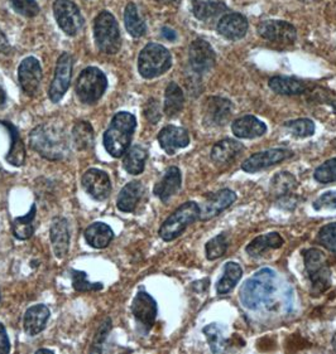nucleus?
Masks as SVG:
<instances>
[{
    "label": "nucleus",
    "mask_w": 336,
    "mask_h": 354,
    "mask_svg": "<svg viewBox=\"0 0 336 354\" xmlns=\"http://www.w3.org/2000/svg\"><path fill=\"white\" fill-rule=\"evenodd\" d=\"M144 187L141 182H130L123 188L118 197V209L122 212H134L136 205L143 196Z\"/></svg>",
    "instance_id": "28"
},
{
    "label": "nucleus",
    "mask_w": 336,
    "mask_h": 354,
    "mask_svg": "<svg viewBox=\"0 0 336 354\" xmlns=\"http://www.w3.org/2000/svg\"><path fill=\"white\" fill-rule=\"evenodd\" d=\"M229 246V241L227 234H220L213 237L208 243L205 245V254L209 261H214L225 255L227 250Z\"/></svg>",
    "instance_id": "40"
},
{
    "label": "nucleus",
    "mask_w": 336,
    "mask_h": 354,
    "mask_svg": "<svg viewBox=\"0 0 336 354\" xmlns=\"http://www.w3.org/2000/svg\"><path fill=\"white\" fill-rule=\"evenodd\" d=\"M107 88V78L96 67H87L80 73L76 82V95L82 104L93 105L103 97Z\"/></svg>",
    "instance_id": "8"
},
{
    "label": "nucleus",
    "mask_w": 336,
    "mask_h": 354,
    "mask_svg": "<svg viewBox=\"0 0 336 354\" xmlns=\"http://www.w3.org/2000/svg\"><path fill=\"white\" fill-rule=\"evenodd\" d=\"M72 75V57L70 53H62L58 58V66H56V71H55V77L51 84L50 96L52 102H60L64 93H67L69 86L71 82Z\"/></svg>",
    "instance_id": "15"
},
{
    "label": "nucleus",
    "mask_w": 336,
    "mask_h": 354,
    "mask_svg": "<svg viewBox=\"0 0 336 354\" xmlns=\"http://www.w3.org/2000/svg\"><path fill=\"white\" fill-rule=\"evenodd\" d=\"M244 145L242 142L234 139H224L222 142H216L211 149V160L215 164L224 165L236 159V156L243 153Z\"/></svg>",
    "instance_id": "26"
},
{
    "label": "nucleus",
    "mask_w": 336,
    "mask_h": 354,
    "mask_svg": "<svg viewBox=\"0 0 336 354\" xmlns=\"http://www.w3.org/2000/svg\"><path fill=\"white\" fill-rule=\"evenodd\" d=\"M184 105H185V95L182 88L176 82H171L166 88L163 111L168 118H175L182 111Z\"/></svg>",
    "instance_id": "33"
},
{
    "label": "nucleus",
    "mask_w": 336,
    "mask_h": 354,
    "mask_svg": "<svg viewBox=\"0 0 336 354\" xmlns=\"http://www.w3.org/2000/svg\"><path fill=\"white\" fill-rule=\"evenodd\" d=\"M182 185V174L177 167H171L166 170L165 176L154 185L153 193L154 196L161 199L163 203L177 194Z\"/></svg>",
    "instance_id": "22"
},
{
    "label": "nucleus",
    "mask_w": 336,
    "mask_h": 354,
    "mask_svg": "<svg viewBox=\"0 0 336 354\" xmlns=\"http://www.w3.org/2000/svg\"><path fill=\"white\" fill-rule=\"evenodd\" d=\"M1 124L8 129L10 140H12V145L7 156V162L12 164L13 167H21L26 160V149H24V144L21 142L19 131L13 124L8 121H1Z\"/></svg>",
    "instance_id": "32"
},
{
    "label": "nucleus",
    "mask_w": 336,
    "mask_h": 354,
    "mask_svg": "<svg viewBox=\"0 0 336 354\" xmlns=\"http://www.w3.org/2000/svg\"><path fill=\"white\" fill-rule=\"evenodd\" d=\"M29 145L39 156L47 160L58 162L69 156L70 144L64 129L43 124L32 130L29 135Z\"/></svg>",
    "instance_id": "2"
},
{
    "label": "nucleus",
    "mask_w": 336,
    "mask_h": 354,
    "mask_svg": "<svg viewBox=\"0 0 336 354\" xmlns=\"http://www.w3.org/2000/svg\"><path fill=\"white\" fill-rule=\"evenodd\" d=\"M6 100H7V96H6V93L3 91V88L0 87V106L1 105H4V102H6Z\"/></svg>",
    "instance_id": "53"
},
{
    "label": "nucleus",
    "mask_w": 336,
    "mask_h": 354,
    "mask_svg": "<svg viewBox=\"0 0 336 354\" xmlns=\"http://www.w3.org/2000/svg\"><path fill=\"white\" fill-rule=\"evenodd\" d=\"M200 218V205L196 202H186L172 213L159 228V236L166 242L173 241L185 232L187 227Z\"/></svg>",
    "instance_id": "6"
},
{
    "label": "nucleus",
    "mask_w": 336,
    "mask_h": 354,
    "mask_svg": "<svg viewBox=\"0 0 336 354\" xmlns=\"http://www.w3.org/2000/svg\"><path fill=\"white\" fill-rule=\"evenodd\" d=\"M248 21L240 13H229L224 15L218 23V33L228 41H239L248 32Z\"/></svg>",
    "instance_id": "19"
},
{
    "label": "nucleus",
    "mask_w": 336,
    "mask_h": 354,
    "mask_svg": "<svg viewBox=\"0 0 336 354\" xmlns=\"http://www.w3.org/2000/svg\"><path fill=\"white\" fill-rule=\"evenodd\" d=\"M316 211L322 209H336V191H328L322 193L314 202Z\"/></svg>",
    "instance_id": "46"
},
{
    "label": "nucleus",
    "mask_w": 336,
    "mask_h": 354,
    "mask_svg": "<svg viewBox=\"0 0 336 354\" xmlns=\"http://www.w3.org/2000/svg\"><path fill=\"white\" fill-rule=\"evenodd\" d=\"M53 13L58 27L67 36H76L84 27V18L79 8L70 0H56L53 4Z\"/></svg>",
    "instance_id": "9"
},
{
    "label": "nucleus",
    "mask_w": 336,
    "mask_h": 354,
    "mask_svg": "<svg viewBox=\"0 0 336 354\" xmlns=\"http://www.w3.org/2000/svg\"><path fill=\"white\" fill-rule=\"evenodd\" d=\"M9 352H10V340L8 337L6 328L0 323V353H9Z\"/></svg>",
    "instance_id": "48"
},
{
    "label": "nucleus",
    "mask_w": 336,
    "mask_h": 354,
    "mask_svg": "<svg viewBox=\"0 0 336 354\" xmlns=\"http://www.w3.org/2000/svg\"><path fill=\"white\" fill-rule=\"evenodd\" d=\"M112 328V320L107 319V322L101 326L100 332L96 335V339H95V346H100V343H103L104 338H107V333Z\"/></svg>",
    "instance_id": "49"
},
{
    "label": "nucleus",
    "mask_w": 336,
    "mask_h": 354,
    "mask_svg": "<svg viewBox=\"0 0 336 354\" xmlns=\"http://www.w3.org/2000/svg\"><path fill=\"white\" fill-rule=\"evenodd\" d=\"M136 128V116L133 113L127 111L116 113L104 134V147L107 153L113 158L124 156L130 147Z\"/></svg>",
    "instance_id": "3"
},
{
    "label": "nucleus",
    "mask_w": 336,
    "mask_h": 354,
    "mask_svg": "<svg viewBox=\"0 0 336 354\" xmlns=\"http://www.w3.org/2000/svg\"><path fill=\"white\" fill-rule=\"evenodd\" d=\"M314 179L321 185H329L336 182V158L326 160L317 167L314 173Z\"/></svg>",
    "instance_id": "43"
},
{
    "label": "nucleus",
    "mask_w": 336,
    "mask_h": 354,
    "mask_svg": "<svg viewBox=\"0 0 336 354\" xmlns=\"http://www.w3.org/2000/svg\"><path fill=\"white\" fill-rule=\"evenodd\" d=\"M243 277V269L238 262L229 261L224 266V272L216 283L218 295H225L236 288V283Z\"/></svg>",
    "instance_id": "31"
},
{
    "label": "nucleus",
    "mask_w": 336,
    "mask_h": 354,
    "mask_svg": "<svg viewBox=\"0 0 336 354\" xmlns=\"http://www.w3.org/2000/svg\"><path fill=\"white\" fill-rule=\"evenodd\" d=\"M303 260L312 294L320 295L329 290L331 286V270L328 259L321 250L308 248L303 252Z\"/></svg>",
    "instance_id": "4"
},
{
    "label": "nucleus",
    "mask_w": 336,
    "mask_h": 354,
    "mask_svg": "<svg viewBox=\"0 0 336 354\" xmlns=\"http://www.w3.org/2000/svg\"><path fill=\"white\" fill-rule=\"evenodd\" d=\"M285 240L278 232H269V234H260L256 237L254 240L249 242V245L245 248V252L248 255L257 259L260 256L265 255L269 250H277L283 246Z\"/></svg>",
    "instance_id": "25"
},
{
    "label": "nucleus",
    "mask_w": 336,
    "mask_h": 354,
    "mask_svg": "<svg viewBox=\"0 0 336 354\" xmlns=\"http://www.w3.org/2000/svg\"><path fill=\"white\" fill-rule=\"evenodd\" d=\"M316 240L322 248L329 250L333 254H336V222L321 227Z\"/></svg>",
    "instance_id": "44"
},
{
    "label": "nucleus",
    "mask_w": 336,
    "mask_h": 354,
    "mask_svg": "<svg viewBox=\"0 0 336 354\" xmlns=\"http://www.w3.org/2000/svg\"><path fill=\"white\" fill-rule=\"evenodd\" d=\"M269 88L278 95H302L308 90V85L305 81H301L299 78L286 77V76H276L269 80L268 82Z\"/></svg>",
    "instance_id": "29"
},
{
    "label": "nucleus",
    "mask_w": 336,
    "mask_h": 354,
    "mask_svg": "<svg viewBox=\"0 0 336 354\" xmlns=\"http://www.w3.org/2000/svg\"><path fill=\"white\" fill-rule=\"evenodd\" d=\"M172 56L167 48L157 43H148L138 57V71L147 80L156 78L171 68Z\"/></svg>",
    "instance_id": "5"
},
{
    "label": "nucleus",
    "mask_w": 336,
    "mask_h": 354,
    "mask_svg": "<svg viewBox=\"0 0 336 354\" xmlns=\"http://www.w3.org/2000/svg\"><path fill=\"white\" fill-rule=\"evenodd\" d=\"M202 333L205 334L213 353H222L227 351L228 340L225 339L224 328L220 324H216V323L209 324L202 329Z\"/></svg>",
    "instance_id": "39"
},
{
    "label": "nucleus",
    "mask_w": 336,
    "mask_h": 354,
    "mask_svg": "<svg viewBox=\"0 0 336 354\" xmlns=\"http://www.w3.org/2000/svg\"><path fill=\"white\" fill-rule=\"evenodd\" d=\"M258 35L265 41L277 43L282 46L294 44L297 39L296 27L294 24L285 21L268 19V21H260L258 24Z\"/></svg>",
    "instance_id": "10"
},
{
    "label": "nucleus",
    "mask_w": 336,
    "mask_h": 354,
    "mask_svg": "<svg viewBox=\"0 0 336 354\" xmlns=\"http://www.w3.org/2000/svg\"><path fill=\"white\" fill-rule=\"evenodd\" d=\"M297 185L299 182L294 174H291L290 171H279L278 174L272 178L269 189L273 196H276L277 198H282L287 196H292Z\"/></svg>",
    "instance_id": "35"
},
{
    "label": "nucleus",
    "mask_w": 336,
    "mask_h": 354,
    "mask_svg": "<svg viewBox=\"0 0 336 354\" xmlns=\"http://www.w3.org/2000/svg\"><path fill=\"white\" fill-rule=\"evenodd\" d=\"M124 23H125V28L128 30L129 35L134 38L144 36L147 32V27L143 19L138 15V9L134 3H129L125 8V13H124Z\"/></svg>",
    "instance_id": "37"
},
{
    "label": "nucleus",
    "mask_w": 336,
    "mask_h": 354,
    "mask_svg": "<svg viewBox=\"0 0 336 354\" xmlns=\"http://www.w3.org/2000/svg\"><path fill=\"white\" fill-rule=\"evenodd\" d=\"M0 299H1V295H0Z\"/></svg>",
    "instance_id": "57"
},
{
    "label": "nucleus",
    "mask_w": 336,
    "mask_h": 354,
    "mask_svg": "<svg viewBox=\"0 0 336 354\" xmlns=\"http://www.w3.org/2000/svg\"><path fill=\"white\" fill-rule=\"evenodd\" d=\"M9 43H8L7 38L6 36L1 33V30H0V53H7L8 50H9Z\"/></svg>",
    "instance_id": "51"
},
{
    "label": "nucleus",
    "mask_w": 336,
    "mask_h": 354,
    "mask_svg": "<svg viewBox=\"0 0 336 354\" xmlns=\"http://www.w3.org/2000/svg\"><path fill=\"white\" fill-rule=\"evenodd\" d=\"M72 286L79 292H90V291H99L103 289V283H91L87 280V275L84 271L71 270Z\"/></svg>",
    "instance_id": "42"
},
{
    "label": "nucleus",
    "mask_w": 336,
    "mask_h": 354,
    "mask_svg": "<svg viewBox=\"0 0 336 354\" xmlns=\"http://www.w3.org/2000/svg\"><path fill=\"white\" fill-rule=\"evenodd\" d=\"M157 303L145 291H139L133 299L132 303V314L136 319L138 326L143 329L145 333H148L154 326L157 319Z\"/></svg>",
    "instance_id": "12"
},
{
    "label": "nucleus",
    "mask_w": 336,
    "mask_h": 354,
    "mask_svg": "<svg viewBox=\"0 0 336 354\" xmlns=\"http://www.w3.org/2000/svg\"><path fill=\"white\" fill-rule=\"evenodd\" d=\"M147 158H148L147 150L139 145H134V147L129 148L127 153L124 154L123 167L128 171L129 174L138 176V174L143 173Z\"/></svg>",
    "instance_id": "34"
},
{
    "label": "nucleus",
    "mask_w": 336,
    "mask_h": 354,
    "mask_svg": "<svg viewBox=\"0 0 336 354\" xmlns=\"http://www.w3.org/2000/svg\"><path fill=\"white\" fill-rule=\"evenodd\" d=\"M236 193L231 189H220L209 196L208 199L200 207V221H209L219 216L222 211L229 208L236 202Z\"/></svg>",
    "instance_id": "18"
},
{
    "label": "nucleus",
    "mask_w": 336,
    "mask_h": 354,
    "mask_svg": "<svg viewBox=\"0 0 336 354\" xmlns=\"http://www.w3.org/2000/svg\"><path fill=\"white\" fill-rule=\"evenodd\" d=\"M42 352H47V353H53L52 351H50V349H38L37 351V353H42Z\"/></svg>",
    "instance_id": "54"
},
{
    "label": "nucleus",
    "mask_w": 336,
    "mask_h": 354,
    "mask_svg": "<svg viewBox=\"0 0 336 354\" xmlns=\"http://www.w3.org/2000/svg\"><path fill=\"white\" fill-rule=\"evenodd\" d=\"M113 239V230L104 222H95L85 230L86 242L94 248H107Z\"/></svg>",
    "instance_id": "30"
},
{
    "label": "nucleus",
    "mask_w": 336,
    "mask_h": 354,
    "mask_svg": "<svg viewBox=\"0 0 336 354\" xmlns=\"http://www.w3.org/2000/svg\"><path fill=\"white\" fill-rule=\"evenodd\" d=\"M72 142L76 149L86 150L94 144V129L87 121H79L72 129Z\"/></svg>",
    "instance_id": "38"
},
{
    "label": "nucleus",
    "mask_w": 336,
    "mask_h": 354,
    "mask_svg": "<svg viewBox=\"0 0 336 354\" xmlns=\"http://www.w3.org/2000/svg\"><path fill=\"white\" fill-rule=\"evenodd\" d=\"M162 36L165 37L167 41H176V38H177V35H176V32L173 30V29L168 28V27H165V28H162Z\"/></svg>",
    "instance_id": "50"
},
{
    "label": "nucleus",
    "mask_w": 336,
    "mask_h": 354,
    "mask_svg": "<svg viewBox=\"0 0 336 354\" xmlns=\"http://www.w3.org/2000/svg\"><path fill=\"white\" fill-rule=\"evenodd\" d=\"M94 36L98 48L107 55L118 53L122 47L118 21L107 10H103L94 23Z\"/></svg>",
    "instance_id": "7"
},
{
    "label": "nucleus",
    "mask_w": 336,
    "mask_h": 354,
    "mask_svg": "<svg viewBox=\"0 0 336 354\" xmlns=\"http://www.w3.org/2000/svg\"><path fill=\"white\" fill-rule=\"evenodd\" d=\"M285 128L299 138H308L315 134V122L310 119H297V120L287 121Z\"/></svg>",
    "instance_id": "41"
},
{
    "label": "nucleus",
    "mask_w": 336,
    "mask_h": 354,
    "mask_svg": "<svg viewBox=\"0 0 336 354\" xmlns=\"http://www.w3.org/2000/svg\"><path fill=\"white\" fill-rule=\"evenodd\" d=\"M231 131L238 139H257L267 133V125L253 115H245L231 124Z\"/></svg>",
    "instance_id": "23"
},
{
    "label": "nucleus",
    "mask_w": 336,
    "mask_h": 354,
    "mask_svg": "<svg viewBox=\"0 0 336 354\" xmlns=\"http://www.w3.org/2000/svg\"><path fill=\"white\" fill-rule=\"evenodd\" d=\"M0 176H1V168H0Z\"/></svg>",
    "instance_id": "56"
},
{
    "label": "nucleus",
    "mask_w": 336,
    "mask_h": 354,
    "mask_svg": "<svg viewBox=\"0 0 336 354\" xmlns=\"http://www.w3.org/2000/svg\"><path fill=\"white\" fill-rule=\"evenodd\" d=\"M292 156H294V153L291 150L282 149V148L263 150V151H259V153L249 156L242 164V169L245 173L253 174V173H258L260 170H265L267 168H271L273 165L282 163L283 160L290 159Z\"/></svg>",
    "instance_id": "13"
},
{
    "label": "nucleus",
    "mask_w": 336,
    "mask_h": 354,
    "mask_svg": "<svg viewBox=\"0 0 336 354\" xmlns=\"http://www.w3.org/2000/svg\"><path fill=\"white\" fill-rule=\"evenodd\" d=\"M231 101L219 96H211L204 105V125L210 128H219L225 125L233 113Z\"/></svg>",
    "instance_id": "14"
},
{
    "label": "nucleus",
    "mask_w": 336,
    "mask_h": 354,
    "mask_svg": "<svg viewBox=\"0 0 336 354\" xmlns=\"http://www.w3.org/2000/svg\"><path fill=\"white\" fill-rule=\"evenodd\" d=\"M331 343H333V347H334V349L336 351V332L335 334H334V337H333V342H331Z\"/></svg>",
    "instance_id": "55"
},
{
    "label": "nucleus",
    "mask_w": 336,
    "mask_h": 354,
    "mask_svg": "<svg viewBox=\"0 0 336 354\" xmlns=\"http://www.w3.org/2000/svg\"><path fill=\"white\" fill-rule=\"evenodd\" d=\"M159 4H165V6H172V4H177L179 0H154Z\"/></svg>",
    "instance_id": "52"
},
{
    "label": "nucleus",
    "mask_w": 336,
    "mask_h": 354,
    "mask_svg": "<svg viewBox=\"0 0 336 354\" xmlns=\"http://www.w3.org/2000/svg\"><path fill=\"white\" fill-rule=\"evenodd\" d=\"M240 303L251 312L276 310L291 305L292 292L282 286L277 274L272 269H260L249 277L239 291Z\"/></svg>",
    "instance_id": "1"
},
{
    "label": "nucleus",
    "mask_w": 336,
    "mask_h": 354,
    "mask_svg": "<svg viewBox=\"0 0 336 354\" xmlns=\"http://www.w3.org/2000/svg\"><path fill=\"white\" fill-rule=\"evenodd\" d=\"M158 142L168 156H173L177 150L188 147L190 136L185 129L168 125L159 131Z\"/></svg>",
    "instance_id": "20"
},
{
    "label": "nucleus",
    "mask_w": 336,
    "mask_h": 354,
    "mask_svg": "<svg viewBox=\"0 0 336 354\" xmlns=\"http://www.w3.org/2000/svg\"><path fill=\"white\" fill-rule=\"evenodd\" d=\"M81 185L86 193L95 201H105L112 192L110 178L104 170L89 169L81 179Z\"/></svg>",
    "instance_id": "17"
},
{
    "label": "nucleus",
    "mask_w": 336,
    "mask_h": 354,
    "mask_svg": "<svg viewBox=\"0 0 336 354\" xmlns=\"http://www.w3.org/2000/svg\"><path fill=\"white\" fill-rule=\"evenodd\" d=\"M228 10L225 3L219 0H193V13L199 21H213Z\"/></svg>",
    "instance_id": "27"
},
{
    "label": "nucleus",
    "mask_w": 336,
    "mask_h": 354,
    "mask_svg": "<svg viewBox=\"0 0 336 354\" xmlns=\"http://www.w3.org/2000/svg\"><path fill=\"white\" fill-rule=\"evenodd\" d=\"M9 1H10L12 7L15 8L17 13L24 15L27 18L36 17L41 12L36 0H9Z\"/></svg>",
    "instance_id": "45"
},
{
    "label": "nucleus",
    "mask_w": 336,
    "mask_h": 354,
    "mask_svg": "<svg viewBox=\"0 0 336 354\" xmlns=\"http://www.w3.org/2000/svg\"><path fill=\"white\" fill-rule=\"evenodd\" d=\"M18 80L23 93L28 96H36L42 82V68L35 57H27L21 61L18 68Z\"/></svg>",
    "instance_id": "16"
},
{
    "label": "nucleus",
    "mask_w": 336,
    "mask_h": 354,
    "mask_svg": "<svg viewBox=\"0 0 336 354\" xmlns=\"http://www.w3.org/2000/svg\"><path fill=\"white\" fill-rule=\"evenodd\" d=\"M188 61H190L191 71L196 76H202L211 71L215 67L216 55H215L214 48L208 41L197 38L190 46Z\"/></svg>",
    "instance_id": "11"
},
{
    "label": "nucleus",
    "mask_w": 336,
    "mask_h": 354,
    "mask_svg": "<svg viewBox=\"0 0 336 354\" xmlns=\"http://www.w3.org/2000/svg\"><path fill=\"white\" fill-rule=\"evenodd\" d=\"M50 237L55 256L60 260L64 259L70 248V231L67 221L62 217L53 218L51 225Z\"/></svg>",
    "instance_id": "21"
},
{
    "label": "nucleus",
    "mask_w": 336,
    "mask_h": 354,
    "mask_svg": "<svg viewBox=\"0 0 336 354\" xmlns=\"http://www.w3.org/2000/svg\"><path fill=\"white\" fill-rule=\"evenodd\" d=\"M50 309L46 305L38 304L30 306L24 314V319H23V326L26 333L30 337H35L37 334L43 332L50 319Z\"/></svg>",
    "instance_id": "24"
},
{
    "label": "nucleus",
    "mask_w": 336,
    "mask_h": 354,
    "mask_svg": "<svg viewBox=\"0 0 336 354\" xmlns=\"http://www.w3.org/2000/svg\"><path fill=\"white\" fill-rule=\"evenodd\" d=\"M144 116L147 118V120L150 121V124H157L158 121L161 120V106L159 102L156 99H150L148 102L144 106Z\"/></svg>",
    "instance_id": "47"
},
{
    "label": "nucleus",
    "mask_w": 336,
    "mask_h": 354,
    "mask_svg": "<svg viewBox=\"0 0 336 354\" xmlns=\"http://www.w3.org/2000/svg\"><path fill=\"white\" fill-rule=\"evenodd\" d=\"M37 207L36 205H32L30 211L26 216L17 217L12 223V232L15 234L17 240L26 241L32 237L35 232V218H36Z\"/></svg>",
    "instance_id": "36"
}]
</instances>
